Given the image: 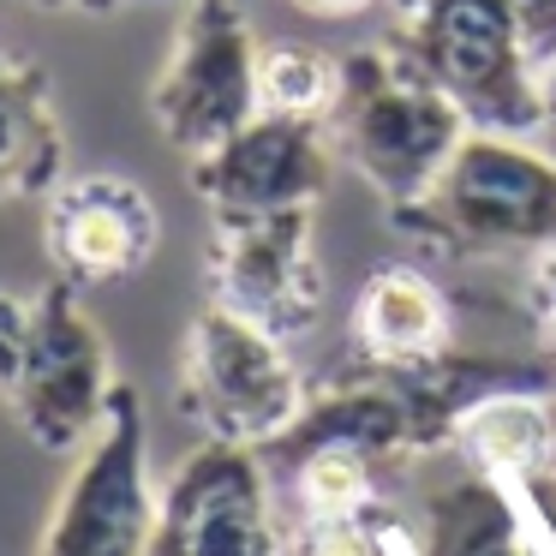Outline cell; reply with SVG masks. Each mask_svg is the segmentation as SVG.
Masks as SVG:
<instances>
[{"label": "cell", "mask_w": 556, "mask_h": 556, "mask_svg": "<svg viewBox=\"0 0 556 556\" xmlns=\"http://www.w3.org/2000/svg\"><path fill=\"white\" fill-rule=\"evenodd\" d=\"M114 353L78 288H0V401L42 455H78L114 395Z\"/></svg>", "instance_id": "1"}, {"label": "cell", "mask_w": 556, "mask_h": 556, "mask_svg": "<svg viewBox=\"0 0 556 556\" xmlns=\"http://www.w3.org/2000/svg\"><path fill=\"white\" fill-rule=\"evenodd\" d=\"M210 300L252 317L281 341L317 329L324 269H317V210H264V216H210L204 252Z\"/></svg>", "instance_id": "9"}, {"label": "cell", "mask_w": 556, "mask_h": 556, "mask_svg": "<svg viewBox=\"0 0 556 556\" xmlns=\"http://www.w3.org/2000/svg\"><path fill=\"white\" fill-rule=\"evenodd\" d=\"M389 544L395 556H556L515 484L484 479L467 460L425 484L413 515L389 520Z\"/></svg>", "instance_id": "12"}, {"label": "cell", "mask_w": 556, "mask_h": 556, "mask_svg": "<svg viewBox=\"0 0 556 556\" xmlns=\"http://www.w3.org/2000/svg\"><path fill=\"white\" fill-rule=\"evenodd\" d=\"M527 312H532V329H539V348L556 359V245L532 252L527 264Z\"/></svg>", "instance_id": "19"}, {"label": "cell", "mask_w": 556, "mask_h": 556, "mask_svg": "<svg viewBox=\"0 0 556 556\" xmlns=\"http://www.w3.org/2000/svg\"><path fill=\"white\" fill-rule=\"evenodd\" d=\"M455 348V312L443 288L413 264H389L353 300V353L371 365H413Z\"/></svg>", "instance_id": "14"}, {"label": "cell", "mask_w": 556, "mask_h": 556, "mask_svg": "<svg viewBox=\"0 0 556 556\" xmlns=\"http://www.w3.org/2000/svg\"><path fill=\"white\" fill-rule=\"evenodd\" d=\"M257 73H264V42L240 0H186L168 61L150 85V121L186 162H198L264 114Z\"/></svg>", "instance_id": "7"}, {"label": "cell", "mask_w": 556, "mask_h": 556, "mask_svg": "<svg viewBox=\"0 0 556 556\" xmlns=\"http://www.w3.org/2000/svg\"><path fill=\"white\" fill-rule=\"evenodd\" d=\"M25 7H42V13H90V18H102V13H121V7H132V0H25Z\"/></svg>", "instance_id": "21"}, {"label": "cell", "mask_w": 556, "mask_h": 556, "mask_svg": "<svg viewBox=\"0 0 556 556\" xmlns=\"http://www.w3.org/2000/svg\"><path fill=\"white\" fill-rule=\"evenodd\" d=\"M66 180V126L37 61L0 49V204L49 198Z\"/></svg>", "instance_id": "13"}, {"label": "cell", "mask_w": 556, "mask_h": 556, "mask_svg": "<svg viewBox=\"0 0 556 556\" xmlns=\"http://www.w3.org/2000/svg\"><path fill=\"white\" fill-rule=\"evenodd\" d=\"M455 460L503 484H527L551 460V395H491L455 425Z\"/></svg>", "instance_id": "15"}, {"label": "cell", "mask_w": 556, "mask_h": 556, "mask_svg": "<svg viewBox=\"0 0 556 556\" xmlns=\"http://www.w3.org/2000/svg\"><path fill=\"white\" fill-rule=\"evenodd\" d=\"M544 150L556 156V73L544 78Z\"/></svg>", "instance_id": "23"}, {"label": "cell", "mask_w": 556, "mask_h": 556, "mask_svg": "<svg viewBox=\"0 0 556 556\" xmlns=\"http://www.w3.org/2000/svg\"><path fill=\"white\" fill-rule=\"evenodd\" d=\"M520 18V37H527V54L544 78L556 73V0H508Z\"/></svg>", "instance_id": "20"}, {"label": "cell", "mask_w": 556, "mask_h": 556, "mask_svg": "<svg viewBox=\"0 0 556 556\" xmlns=\"http://www.w3.org/2000/svg\"><path fill=\"white\" fill-rule=\"evenodd\" d=\"M144 556H293V520L276 503L264 455L204 437L162 484Z\"/></svg>", "instance_id": "8"}, {"label": "cell", "mask_w": 556, "mask_h": 556, "mask_svg": "<svg viewBox=\"0 0 556 556\" xmlns=\"http://www.w3.org/2000/svg\"><path fill=\"white\" fill-rule=\"evenodd\" d=\"M389 228L431 257H503L556 245V156L539 138L467 132L448 168L389 210Z\"/></svg>", "instance_id": "2"}, {"label": "cell", "mask_w": 556, "mask_h": 556, "mask_svg": "<svg viewBox=\"0 0 556 556\" xmlns=\"http://www.w3.org/2000/svg\"><path fill=\"white\" fill-rule=\"evenodd\" d=\"M293 7H305V13H324V18H348V13L377 7V0H293Z\"/></svg>", "instance_id": "22"}, {"label": "cell", "mask_w": 556, "mask_h": 556, "mask_svg": "<svg viewBox=\"0 0 556 556\" xmlns=\"http://www.w3.org/2000/svg\"><path fill=\"white\" fill-rule=\"evenodd\" d=\"M389 508L359 520H324V527H300L293 520V556H395L389 544Z\"/></svg>", "instance_id": "18"}, {"label": "cell", "mask_w": 556, "mask_h": 556, "mask_svg": "<svg viewBox=\"0 0 556 556\" xmlns=\"http://www.w3.org/2000/svg\"><path fill=\"white\" fill-rule=\"evenodd\" d=\"M132 7H156V0H132Z\"/></svg>", "instance_id": "24"}, {"label": "cell", "mask_w": 556, "mask_h": 556, "mask_svg": "<svg viewBox=\"0 0 556 556\" xmlns=\"http://www.w3.org/2000/svg\"><path fill=\"white\" fill-rule=\"evenodd\" d=\"M324 126L336 162H348L383 210H407L472 132L467 114L389 37L341 54V97Z\"/></svg>", "instance_id": "3"}, {"label": "cell", "mask_w": 556, "mask_h": 556, "mask_svg": "<svg viewBox=\"0 0 556 556\" xmlns=\"http://www.w3.org/2000/svg\"><path fill=\"white\" fill-rule=\"evenodd\" d=\"M192 192L210 216H264V210H317L336 174V144L324 121L257 114L222 150L186 162Z\"/></svg>", "instance_id": "11"}, {"label": "cell", "mask_w": 556, "mask_h": 556, "mask_svg": "<svg viewBox=\"0 0 556 556\" xmlns=\"http://www.w3.org/2000/svg\"><path fill=\"white\" fill-rule=\"evenodd\" d=\"M162 515L150 479V419L138 383H114L97 437L73 455L61 496L42 520L37 556H144Z\"/></svg>", "instance_id": "6"}, {"label": "cell", "mask_w": 556, "mask_h": 556, "mask_svg": "<svg viewBox=\"0 0 556 556\" xmlns=\"http://www.w3.org/2000/svg\"><path fill=\"white\" fill-rule=\"evenodd\" d=\"M389 42L467 114L472 132L544 138V73L508 0H389Z\"/></svg>", "instance_id": "4"}, {"label": "cell", "mask_w": 556, "mask_h": 556, "mask_svg": "<svg viewBox=\"0 0 556 556\" xmlns=\"http://www.w3.org/2000/svg\"><path fill=\"white\" fill-rule=\"evenodd\" d=\"M174 401H180V419L210 443L269 448L305 413L312 383L281 336L210 300L186 324Z\"/></svg>", "instance_id": "5"}, {"label": "cell", "mask_w": 556, "mask_h": 556, "mask_svg": "<svg viewBox=\"0 0 556 556\" xmlns=\"http://www.w3.org/2000/svg\"><path fill=\"white\" fill-rule=\"evenodd\" d=\"M156 245L162 210L126 174H66L42 198V252L54 264V281L78 293L138 276Z\"/></svg>", "instance_id": "10"}, {"label": "cell", "mask_w": 556, "mask_h": 556, "mask_svg": "<svg viewBox=\"0 0 556 556\" xmlns=\"http://www.w3.org/2000/svg\"><path fill=\"white\" fill-rule=\"evenodd\" d=\"M257 97H264L269 114L329 121V109L341 97V54H324L312 42H276V49H264Z\"/></svg>", "instance_id": "17"}, {"label": "cell", "mask_w": 556, "mask_h": 556, "mask_svg": "<svg viewBox=\"0 0 556 556\" xmlns=\"http://www.w3.org/2000/svg\"><path fill=\"white\" fill-rule=\"evenodd\" d=\"M269 479L288 484L293 520H300V527L359 520V515H377V508H383V496H377V467L359 455H348V448H317V455L269 472Z\"/></svg>", "instance_id": "16"}]
</instances>
